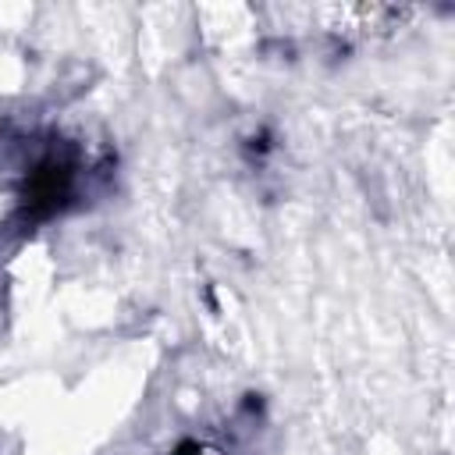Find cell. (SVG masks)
<instances>
[{"instance_id": "6da1fadb", "label": "cell", "mask_w": 455, "mask_h": 455, "mask_svg": "<svg viewBox=\"0 0 455 455\" xmlns=\"http://www.w3.org/2000/svg\"><path fill=\"white\" fill-rule=\"evenodd\" d=\"M64 192H68V167L64 164H43L28 181V199L25 203H28L32 213H50V210H57Z\"/></svg>"}]
</instances>
